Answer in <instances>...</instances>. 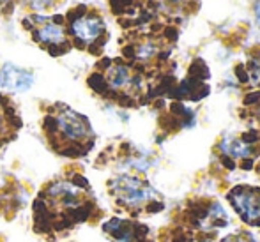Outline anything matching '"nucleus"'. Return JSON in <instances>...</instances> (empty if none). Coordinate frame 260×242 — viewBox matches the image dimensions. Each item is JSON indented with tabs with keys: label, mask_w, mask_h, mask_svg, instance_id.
I'll return each instance as SVG.
<instances>
[{
	"label": "nucleus",
	"mask_w": 260,
	"mask_h": 242,
	"mask_svg": "<svg viewBox=\"0 0 260 242\" xmlns=\"http://www.w3.org/2000/svg\"><path fill=\"white\" fill-rule=\"evenodd\" d=\"M219 147H221L223 152L232 157H246L248 154L251 152V149L246 144H243V142H239V140H229V138L223 140Z\"/></svg>",
	"instance_id": "obj_12"
},
{
	"label": "nucleus",
	"mask_w": 260,
	"mask_h": 242,
	"mask_svg": "<svg viewBox=\"0 0 260 242\" xmlns=\"http://www.w3.org/2000/svg\"><path fill=\"white\" fill-rule=\"evenodd\" d=\"M223 242H244V240L239 239V237H229V239H225Z\"/></svg>",
	"instance_id": "obj_17"
},
{
	"label": "nucleus",
	"mask_w": 260,
	"mask_h": 242,
	"mask_svg": "<svg viewBox=\"0 0 260 242\" xmlns=\"http://www.w3.org/2000/svg\"><path fill=\"white\" fill-rule=\"evenodd\" d=\"M92 80H100V83L103 82V85L110 87V90H124L127 87H138L140 85V78L133 76L127 69V65L124 64H108L106 65L105 76H94Z\"/></svg>",
	"instance_id": "obj_6"
},
{
	"label": "nucleus",
	"mask_w": 260,
	"mask_h": 242,
	"mask_svg": "<svg viewBox=\"0 0 260 242\" xmlns=\"http://www.w3.org/2000/svg\"><path fill=\"white\" fill-rule=\"evenodd\" d=\"M248 69H250V76H248V78H251V82L260 85V60H257V58L251 60Z\"/></svg>",
	"instance_id": "obj_13"
},
{
	"label": "nucleus",
	"mask_w": 260,
	"mask_h": 242,
	"mask_svg": "<svg viewBox=\"0 0 260 242\" xmlns=\"http://www.w3.org/2000/svg\"><path fill=\"white\" fill-rule=\"evenodd\" d=\"M52 149L66 157H82L89 154L94 144V131L82 113L68 105H55L52 115L45 120Z\"/></svg>",
	"instance_id": "obj_2"
},
{
	"label": "nucleus",
	"mask_w": 260,
	"mask_h": 242,
	"mask_svg": "<svg viewBox=\"0 0 260 242\" xmlns=\"http://www.w3.org/2000/svg\"><path fill=\"white\" fill-rule=\"evenodd\" d=\"M0 242H6V239H4V237H2V235H0Z\"/></svg>",
	"instance_id": "obj_18"
},
{
	"label": "nucleus",
	"mask_w": 260,
	"mask_h": 242,
	"mask_svg": "<svg viewBox=\"0 0 260 242\" xmlns=\"http://www.w3.org/2000/svg\"><path fill=\"white\" fill-rule=\"evenodd\" d=\"M32 83H34V75L20 65L6 62L0 67V89L9 92H25L30 89Z\"/></svg>",
	"instance_id": "obj_5"
},
{
	"label": "nucleus",
	"mask_w": 260,
	"mask_h": 242,
	"mask_svg": "<svg viewBox=\"0 0 260 242\" xmlns=\"http://www.w3.org/2000/svg\"><path fill=\"white\" fill-rule=\"evenodd\" d=\"M103 21L96 16H80L71 25L73 36L83 45H92L94 41H98L101 38V34H103Z\"/></svg>",
	"instance_id": "obj_8"
},
{
	"label": "nucleus",
	"mask_w": 260,
	"mask_h": 242,
	"mask_svg": "<svg viewBox=\"0 0 260 242\" xmlns=\"http://www.w3.org/2000/svg\"><path fill=\"white\" fill-rule=\"evenodd\" d=\"M167 36L170 39H175V36H177V30H175V28H167Z\"/></svg>",
	"instance_id": "obj_15"
},
{
	"label": "nucleus",
	"mask_w": 260,
	"mask_h": 242,
	"mask_svg": "<svg viewBox=\"0 0 260 242\" xmlns=\"http://www.w3.org/2000/svg\"><path fill=\"white\" fill-rule=\"evenodd\" d=\"M232 205L248 221L260 218V194L253 191H236L232 194Z\"/></svg>",
	"instance_id": "obj_9"
},
{
	"label": "nucleus",
	"mask_w": 260,
	"mask_h": 242,
	"mask_svg": "<svg viewBox=\"0 0 260 242\" xmlns=\"http://www.w3.org/2000/svg\"><path fill=\"white\" fill-rule=\"evenodd\" d=\"M108 194L113 203L126 211H138L156 200V191L140 177L131 174H120L108 181Z\"/></svg>",
	"instance_id": "obj_3"
},
{
	"label": "nucleus",
	"mask_w": 260,
	"mask_h": 242,
	"mask_svg": "<svg viewBox=\"0 0 260 242\" xmlns=\"http://www.w3.org/2000/svg\"><path fill=\"white\" fill-rule=\"evenodd\" d=\"M255 14H257V20H258V25H260V0L255 4Z\"/></svg>",
	"instance_id": "obj_16"
},
{
	"label": "nucleus",
	"mask_w": 260,
	"mask_h": 242,
	"mask_svg": "<svg viewBox=\"0 0 260 242\" xmlns=\"http://www.w3.org/2000/svg\"><path fill=\"white\" fill-rule=\"evenodd\" d=\"M36 39L43 45H48V46H60L66 45V32L64 27L58 23H53V21H48V23H43L41 27L38 28L36 32Z\"/></svg>",
	"instance_id": "obj_11"
},
{
	"label": "nucleus",
	"mask_w": 260,
	"mask_h": 242,
	"mask_svg": "<svg viewBox=\"0 0 260 242\" xmlns=\"http://www.w3.org/2000/svg\"><path fill=\"white\" fill-rule=\"evenodd\" d=\"M105 235H108L113 242H140L138 232L140 226L122 218H110L101 225Z\"/></svg>",
	"instance_id": "obj_7"
},
{
	"label": "nucleus",
	"mask_w": 260,
	"mask_h": 242,
	"mask_svg": "<svg viewBox=\"0 0 260 242\" xmlns=\"http://www.w3.org/2000/svg\"><path fill=\"white\" fill-rule=\"evenodd\" d=\"M30 201V189L18 179H6L0 184V218L13 221Z\"/></svg>",
	"instance_id": "obj_4"
},
{
	"label": "nucleus",
	"mask_w": 260,
	"mask_h": 242,
	"mask_svg": "<svg viewBox=\"0 0 260 242\" xmlns=\"http://www.w3.org/2000/svg\"><path fill=\"white\" fill-rule=\"evenodd\" d=\"M32 232L57 242L82 225H98L103 209L80 170L66 168L41 186L30 203Z\"/></svg>",
	"instance_id": "obj_1"
},
{
	"label": "nucleus",
	"mask_w": 260,
	"mask_h": 242,
	"mask_svg": "<svg viewBox=\"0 0 260 242\" xmlns=\"http://www.w3.org/2000/svg\"><path fill=\"white\" fill-rule=\"evenodd\" d=\"M154 53H156V48L151 45V43L138 46V50H137V57H140V58H149V57H152Z\"/></svg>",
	"instance_id": "obj_14"
},
{
	"label": "nucleus",
	"mask_w": 260,
	"mask_h": 242,
	"mask_svg": "<svg viewBox=\"0 0 260 242\" xmlns=\"http://www.w3.org/2000/svg\"><path fill=\"white\" fill-rule=\"evenodd\" d=\"M7 102H9L7 99L0 97V147L13 140L21 126L18 115L11 112V106Z\"/></svg>",
	"instance_id": "obj_10"
}]
</instances>
